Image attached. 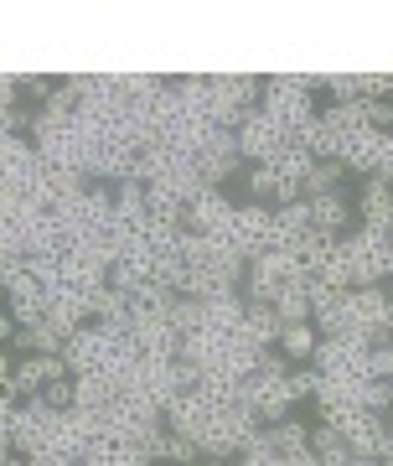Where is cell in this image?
Listing matches in <instances>:
<instances>
[{
  "mask_svg": "<svg viewBox=\"0 0 393 466\" xmlns=\"http://www.w3.org/2000/svg\"><path fill=\"white\" fill-rule=\"evenodd\" d=\"M11 373H16V358H11V352H0V389H11Z\"/></svg>",
  "mask_w": 393,
  "mask_h": 466,
  "instance_id": "cell-19",
  "label": "cell"
},
{
  "mask_svg": "<svg viewBox=\"0 0 393 466\" xmlns=\"http://www.w3.org/2000/svg\"><path fill=\"white\" fill-rule=\"evenodd\" d=\"M311 456H316V466H347V461H352L347 441L331 431V425H321V420L311 425Z\"/></svg>",
  "mask_w": 393,
  "mask_h": 466,
  "instance_id": "cell-10",
  "label": "cell"
},
{
  "mask_svg": "<svg viewBox=\"0 0 393 466\" xmlns=\"http://www.w3.org/2000/svg\"><path fill=\"white\" fill-rule=\"evenodd\" d=\"M0 466H32V456H16V451H11V456H5Z\"/></svg>",
  "mask_w": 393,
  "mask_h": 466,
  "instance_id": "cell-22",
  "label": "cell"
},
{
  "mask_svg": "<svg viewBox=\"0 0 393 466\" xmlns=\"http://www.w3.org/2000/svg\"><path fill=\"white\" fill-rule=\"evenodd\" d=\"M213 466H238V461H213Z\"/></svg>",
  "mask_w": 393,
  "mask_h": 466,
  "instance_id": "cell-24",
  "label": "cell"
},
{
  "mask_svg": "<svg viewBox=\"0 0 393 466\" xmlns=\"http://www.w3.org/2000/svg\"><path fill=\"white\" fill-rule=\"evenodd\" d=\"M316 342H321V332H316L311 321H290V327H279V358L285 363H311L316 358Z\"/></svg>",
  "mask_w": 393,
  "mask_h": 466,
  "instance_id": "cell-8",
  "label": "cell"
},
{
  "mask_svg": "<svg viewBox=\"0 0 393 466\" xmlns=\"http://www.w3.org/2000/svg\"><path fill=\"white\" fill-rule=\"evenodd\" d=\"M327 78H264V99H259V109L269 119H275L285 135H295L306 119H316V99H311V88H321Z\"/></svg>",
  "mask_w": 393,
  "mask_h": 466,
  "instance_id": "cell-1",
  "label": "cell"
},
{
  "mask_svg": "<svg viewBox=\"0 0 393 466\" xmlns=\"http://www.w3.org/2000/svg\"><path fill=\"white\" fill-rule=\"evenodd\" d=\"M347 177H352V171H347L342 161H316L311 177H306V187H300V192H306V202H311V198H331V192H342Z\"/></svg>",
  "mask_w": 393,
  "mask_h": 466,
  "instance_id": "cell-12",
  "label": "cell"
},
{
  "mask_svg": "<svg viewBox=\"0 0 393 466\" xmlns=\"http://www.w3.org/2000/svg\"><path fill=\"white\" fill-rule=\"evenodd\" d=\"M311 228L327 233V238H347V233H352V202H347L342 192L311 198Z\"/></svg>",
  "mask_w": 393,
  "mask_h": 466,
  "instance_id": "cell-7",
  "label": "cell"
},
{
  "mask_svg": "<svg viewBox=\"0 0 393 466\" xmlns=\"http://www.w3.org/2000/svg\"><path fill=\"white\" fill-rule=\"evenodd\" d=\"M321 425H331V431L342 435L352 456H383V446H388V415H368V410H331V415H321Z\"/></svg>",
  "mask_w": 393,
  "mask_h": 466,
  "instance_id": "cell-2",
  "label": "cell"
},
{
  "mask_svg": "<svg viewBox=\"0 0 393 466\" xmlns=\"http://www.w3.org/2000/svg\"><path fill=\"white\" fill-rule=\"evenodd\" d=\"M42 404H47V410H57V415H67V410L78 404V379H57V383H47V389H42Z\"/></svg>",
  "mask_w": 393,
  "mask_h": 466,
  "instance_id": "cell-14",
  "label": "cell"
},
{
  "mask_svg": "<svg viewBox=\"0 0 393 466\" xmlns=\"http://www.w3.org/2000/svg\"><path fill=\"white\" fill-rule=\"evenodd\" d=\"M11 456V431H0V461Z\"/></svg>",
  "mask_w": 393,
  "mask_h": 466,
  "instance_id": "cell-23",
  "label": "cell"
},
{
  "mask_svg": "<svg viewBox=\"0 0 393 466\" xmlns=\"http://www.w3.org/2000/svg\"><path fill=\"white\" fill-rule=\"evenodd\" d=\"M285 140H290V135L279 130L275 119L264 115V109L244 115V125H238V156H244L248 167H269L279 150H285Z\"/></svg>",
  "mask_w": 393,
  "mask_h": 466,
  "instance_id": "cell-4",
  "label": "cell"
},
{
  "mask_svg": "<svg viewBox=\"0 0 393 466\" xmlns=\"http://www.w3.org/2000/svg\"><path fill=\"white\" fill-rule=\"evenodd\" d=\"M52 94H57V78H47V73H32V78H21V99L47 104Z\"/></svg>",
  "mask_w": 393,
  "mask_h": 466,
  "instance_id": "cell-16",
  "label": "cell"
},
{
  "mask_svg": "<svg viewBox=\"0 0 393 466\" xmlns=\"http://www.w3.org/2000/svg\"><path fill=\"white\" fill-rule=\"evenodd\" d=\"M358 228L368 233H393V187L368 177L362 182V198H358Z\"/></svg>",
  "mask_w": 393,
  "mask_h": 466,
  "instance_id": "cell-6",
  "label": "cell"
},
{
  "mask_svg": "<svg viewBox=\"0 0 393 466\" xmlns=\"http://www.w3.org/2000/svg\"><path fill=\"white\" fill-rule=\"evenodd\" d=\"M16 332H21V327L11 321V311H0V342H16Z\"/></svg>",
  "mask_w": 393,
  "mask_h": 466,
  "instance_id": "cell-20",
  "label": "cell"
},
{
  "mask_svg": "<svg viewBox=\"0 0 393 466\" xmlns=\"http://www.w3.org/2000/svg\"><path fill=\"white\" fill-rule=\"evenodd\" d=\"M316 389H321V368L316 363H300L290 373V400H316Z\"/></svg>",
  "mask_w": 393,
  "mask_h": 466,
  "instance_id": "cell-15",
  "label": "cell"
},
{
  "mask_svg": "<svg viewBox=\"0 0 393 466\" xmlns=\"http://www.w3.org/2000/svg\"><path fill=\"white\" fill-rule=\"evenodd\" d=\"M368 125L388 135V125H393V104H388V99H368Z\"/></svg>",
  "mask_w": 393,
  "mask_h": 466,
  "instance_id": "cell-18",
  "label": "cell"
},
{
  "mask_svg": "<svg viewBox=\"0 0 393 466\" xmlns=\"http://www.w3.org/2000/svg\"><path fill=\"white\" fill-rule=\"evenodd\" d=\"M275 317H279V327H290V321H311V290H306V280H295V285H285L275 300Z\"/></svg>",
  "mask_w": 393,
  "mask_h": 466,
  "instance_id": "cell-11",
  "label": "cell"
},
{
  "mask_svg": "<svg viewBox=\"0 0 393 466\" xmlns=\"http://www.w3.org/2000/svg\"><path fill=\"white\" fill-rule=\"evenodd\" d=\"M21 104V78H11V73H0V115H11Z\"/></svg>",
  "mask_w": 393,
  "mask_h": 466,
  "instance_id": "cell-17",
  "label": "cell"
},
{
  "mask_svg": "<svg viewBox=\"0 0 393 466\" xmlns=\"http://www.w3.org/2000/svg\"><path fill=\"white\" fill-rule=\"evenodd\" d=\"M383 275H388V280H393V233H388V238H383Z\"/></svg>",
  "mask_w": 393,
  "mask_h": 466,
  "instance_id": "cell-21",
  "label": "cell"
},
{
  "mask_svg": "<svg viewBox=\"0 0 393 466\" xmlns=\"http://www.w3.org/2000/svg\"><path fill=\"white\" fill-rule=\"evenodd\" d=\"M383 238L388 233H368V228H352L342 238V254H347V275H352V290L358 285H383Z\"/></svg>",
  "mask_w": 393,
  "mask_h": 466,
  "instance_id": "cell-3",
  "label": "cell"
},
{
  "mask_svg": "<svg viewBox=\"0 0 393 466\" xmlns=\"http://www.w3.org/2000/svg\"><path fill=\"white\" fill-rule=\"evenodd\" d=\"M238 161H244V156H238V130H223V125L207 135V146L196 150V171H202L207 187H223L233 171H238Z\"/></svg>",
  "mask_w": 393,
  "mask_h": 466,
  "instance_id": "cell-5",
  "label": "cell"
},
{
  "mask_svg": "<svg viewBox=\"0 0 393 466\" xmlns=\"http://www.w3.org/2000/svg\"><path fill=\"white\" fill-rule=\"evenodd\" d=\"M42 389H47V368H42V358H16V373H11V389H5V394L21 404V400H36Z\"/></svg>",
  "mask_w": 393,
  "mask_h": 466,
  "instance_id": "cell-9",
  "label": "cell"
},
{
  "mask_svg": "<svg viewBox=\"0 0 393 466\" xmlns=\"http://www.w3.org/2000/svg\"><path fill=\"white\" fill-rule=\"evenodd\" d=\"M275 187H279V177H275L269 167H248V171H244L248 202H264V208H275Z\"/></svg>",
  "mask_w": 393,
  "mask_h": 466,
  "instance_id": "cell-13",
  "label": "cell"
}]
</instances>
